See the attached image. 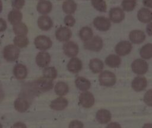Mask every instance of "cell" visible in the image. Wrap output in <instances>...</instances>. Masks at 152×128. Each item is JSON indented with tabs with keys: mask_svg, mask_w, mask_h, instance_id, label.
<instances>
[{
	"mask_svg": "<svg viewBox=\"0 0 152 128\" xmlns=\"http://www.w3.org/2000/svg\"><path fill=\"white\" fill-rule=\"evenodd\" d=\"M93 25L98 30L101 31H106L109 30L111 27V24L109 19L99 16L96 17L93 20Z\"/></svg>",
	"mask_w": 152,
	"mask_h": 128,
	"instance_id": "8992f818",
	"label": "cell"
},
{
	"mask_svg": "<svg viewBox=\"0 0 152 128\" xmlns=\"http://www.w3.org/2000/svg\"><path fill=\"white\" fill-rule=\"evenodd\" d=\"M83 64L81 61L77 58L72 57L69 61L67 64V69L69 71L72 73H77L82 70Z\"/></svg>",
	"mask_w": 152,
	"mask_h": 128,
	"instance_id": "2e32d148",
	"label": "cell"
},
{
	"mask_svg": "<svg viewBox=\"0 0 152 128\" xmlns=\"http://www.w3.org/2000/svg\"><path fill=\"white\" fill-rule=\"evenodd\" d=\"M37 23L39 28L43 31L49 30L53 26L52 19L47 15L40 16L38 18Z\"/></svg>",
	"mask_w": 152,
	"mask_h": 128,
	"instance_id": "9a60e30c",
	"label": "cell"
},
{
	"mask_svg": "<svg viewBox=\"0 0 152 128\" xmlns=\"http://www.w3.org/2000/svg\"><path fill=\"white\" fill-rule=\"evenodd\" d=\"M83 123L78 120L72 121L69 125V127H83Z\"/></svg>",
	"mask_w": 152,
	"mask_h": 128,
	"instance_id": "ab89813d",
	"label": "cell"
},
{
	"mask_svg": "<svg viewBox=\"0 0 152 128\" xmlns=\"http://www.w3.org/2000/svg\"><path fill=\"white\" fill-rule=\"evenodd\" d=\"M51 57L50 54L45 51L39 52L36 57L37 65L42 68L47 67L50 62Z\"/></svg>",
	"mask_w": 152,
	"mask_h": 128,
	"instance_id": "4fadbf2b",
	"label": "cell"
},
{
	"mask_svg": "<svg viewBox=\"0 0 152 128\" xmlns=\"http://www.w3.org/2000/svg\"><path fill=\"white\" fill-rule=\"evenodd\" d=\"M34 86L37 89L41 91H47L51 90L53 87L52 80L43 77L35 80Z\"/></svg>",
	"mask_w": 152,
	"mask_h": 128,
	"instance_id": "5b68a950",
	"label": "cell"
},
{
	"mask_svg": "<svg viewBox=\"0 0 152 128\" xmlns=\"http://www.w3.org/2000/svg\"><path fill=\"white\" fill-rule=\"evenodd\" d=\"M79 101L83 107L90 108L94 104V97L91 93L85 91L80 94Z\"/></svg>",
	"mask_w": 152,
	"mask_h": 128,
	"instance_id": "ba28073f",
	"label": "cell"
},
{
	"mask_svg": "<svg viewBox=\"0 0 152 128\" xmlns=\"http://www.w3.org/2000/svg\"><path fill=\"white\" fill-rule=\"evenodd\" d=\"M132 71L138 75H142L147 73L148 70V63L141 58L135 60L131 64Z\"/></svg>",
	"mask_w": 152,
	"mask_h": 128,
	"instance_id": "277c9868",
	"label": "cell"
},
{
	"mask_svg": "<svg viewBox=\"0 0 152 128\" xmlns=\"http://www.w3.org/2000/svg\"><path fill=\"white\" fill-rule=\"evenodd\" d=\"M25 4V0H13L12 6L15 9H21Z\"/></svg>",
	"mask_w": 152,
	"mask_h": 128,
	"instance_id": "74e56055",
	"label": "cell"
},
{
	"mask_svg": "<svg viewBox=\"0 0 152 128\" xmlns=\"http://www.w3.org/2000/svg\"><path fill=\"white\" fill-rule=\"evenodd\" d=\"M13 31L17 35H26L28 32V28L26 25L23 22H19L13 26Z\"/></svg>",
	"mask_w": 152,
	"mask_h": 128,
	"instance_id": "d6a6232c",
	"label": "cell"
},
{
	"mask_svg": "<svg viewBox=\"0 0 152 128\" xmlns=\"http://www.w3.org/2000/svg\"><path fill=\"white\" fill-rule=\"evenodd\" d=\"M63 50L64 54L69 57H74L77 55L79 48L75 42L66 41L63 45Z\"/></svg>",
	"mask_w": 152,
	"mask_h": 128,
	"instance_id": "8fae6325",
	"label": "cell"
},
{
	"mask_svg": "<svg viewBox=\"0 0 152 128\" xmlns=\"http://www.w3.org/2000/svg\"><path fill=\"white\" fill-rule=\"evenodd\" d=\"M151 1L152 0H143V4L145 6L149 7V8H151Z\"/></svg>",
	"mask_w": 152,
	"mask_h": 128,
	"instance_id": "b9f144b4",
	"label": "cell"
},
{
	"mask_svg": "<svg viewBox=\"0 0 152 128\" xmlns=\"http://www.w3.org/2000/svg\"><path fill=\"white\" fill-rule=\"evenodd\" d=\"M7 25L6 21L3 19L0 18V32L4 31L7 29Z\"/></svg>",
	"mask_w": 152,
	"mask_h": 128,
	"instance_id": "60d3db41",
	"label": "cell"
},
{
	"mask_svg": "<svg viewBox=\"0 0 152 128\" xmlns=\"http://www.w3.org/2000/svg\"><path fill=\"white\" fill-rule=\"evenodd\" d=\"M77 8V4L74 0H66L62 4V9L66 14H72Z\"/></svg>",
	"mask_w": 152,
	"mask_h": 128,
	"instance_id": "83f0119b",
	"label": "cell"
},
{
	"mask_svg": "<svg viewBox=\"0 0 152 128\" xmlns=\"http://www.w3.org/2000/svg\"><path fill=\"white\" fill-rule=\"evenodd\" d=\"M141 57L146 60L150 59L152 57V44L148 43L141 47L140 51Z\"/></svg>",
	"mask_w": 152,
	"mask_h": 128,
	"instance_id": "4dcf8cb0",
	"label": "cell"
},
{
	"mask_svg": "<svg viewBox=\"0 0 152 128\" xmlns=\"http://www.w3.org/2000/svg\"><path fill=\"white\" fill-rule=\"evenodd\" d=\"M109 19L113 23H119L125 18L124 10L119 7H115L110 9L109 14Z\"/></svg>",
	"mask_w": 152,
	"mask_h": 128,
	"instance_id": "30bf717a",
	"label": "cell"
},
{
	"mask_svg": "<svg viewBox=\"0 0 152 128\" xmlns=\"http://www.w3.org/2000/svg\"><path fill=\"white\" fill-rule=\"evenodd\" d=\"M20 49L17 46L10 44L5 46L3 50L4 58L8 61H15L19 57Z\"/></svg>",
	"mask_w": 152,
	"mask_h": 128,
	"instance_id": "7a4b0ae2",
	"label": "cell"
},
{
	"mask_svg": "<svg viewBox=\"0 0 152 128\" xmlns=\"http://www.w3.org/2000/svg\"><path fill=\"white\" fill-rule=\"evenodd\" d=\"M34 45L36 48L40 50H46L52 45L51 40L45 35H39L34 39Z\"/></svg>",
	"mask_w": 152,
	"mask_h": 128,
	"instance_id": "52a82bcc",
	"label": "cell"
},
{
	"mask_svg": "<svg viewBox=\"0 0 152 128\" xmlns=\"http://www.w3.org/2000/svg\"><path fill=\"white\" fill-rule=\"evenodd\" d=\"M151 90H149L144 95V101L149 106H151L152 104V100H151Z\"/></svg>",
	"mask_w": 152,
	"mask_h": 128,
	"instance_id": "f35d334b",
	"label": "cell"
},
{
	"mask_svg": "<svg viewBox=\"0 0 152 128\" xmlns=\"http://www.w3.org/2000/svg\"><path fill=\"white\" fill-rule=\"evenodd\" d=\"M93 32L92 29L88 27H83L79 31V37L84 42L87 41L93 37Z\"/></svg>",
	"mask_w": 152,
	"mask_h": 128,
	"instance_id": "f546056e",
	"label": "cell"
},
{
	"mask_svg": "<svg viewBox=\"0 0 152 128\" xmlns=\"http://www.w3.org/2000/svg\"><path fill=\"white\" fill-rule=\"evenodd\" d=\"M103 46V40L99 36L93 37L84 43V47L85 49L94 52L100 51L102 49Z\"/></svg>",
	"mask_w": 152,
	"mask_h": 128,
	"instance_id": "3957f363",
	"label": "cell"
},
{
	"mask_svg": "<svg viewBox=\"0 0 152 128\" xmlns=\"http://www.w3.org/2000/svg\"><path fill=\"white\" fill-rule=\"evenodd\" d=\"M43 77L51 80H54L55 78H56L58 75L57 70L54 67H46L43 70Z\"/></svg>",
	"mask_w": 152,
	"mask_h": 128,
	"instance_id": "836d02e7",
	"label": "cell"
},
{
	"mask_svg": "<svg viewBox=\"0 0 152 128\" xmlns=\"http://www.w3.org/2000/svg\"><path fill=\"white\" fill-rule=\"evenodd\" d=\"M100 85L105 87H111L115 84L116 78L115 74L108 70L102 71L99 76Z\"/></svg>",
	"mask_w": 152,
	"mask_h": 128,
	"instance_id": "6da1fadb",
	"label": "cell"
},
{
	"mask_svg": "<svg viewBox=\"0 0 152 128\" xmlns=\"http://www.w3.org/2000/svg\"><path fill=\"white\" fill-rule=\"evenodd\" d=\"M147 32L149 35H151V23H150L147 27Z\"/></svg>",
	"mask_w": 152,
	"mask_h": 128,
	"instance_id": "7bdbcfd3",
	"label": "cell"
},
{
	"mask_svg": "<svg viewBox=\"0 0 152 128\" xmlns=\"http://www.w3.org/2000/svg\"><path fill=\"white\" fill-rule=\"evenodd\" d=\"M13 74L18 80H24L27 76V69L22 64H17L13 68Z\"/></svg>",
	"mask_w": 152,
	"mask_h": 128,
	"instance_id": "ffe728a7",
	"label": "cell"
},
{
	"mask_svg": "<svg viewBox=\"0 0 152 128\" xmlns=\"http://www.w3.org/2000/svg\"><path fill=\"white\" fill-rule=\"evenodd\" d=\"M91 4L98 11H106L107 5L104 0H91Z\"/></svg>",
	"mask_w": 152,
	"mask_h": 128,
	"instance_id": "e575fe53",
	"label": "cell"
},
{
	"mask_svg": "<svg viewBox=\"0 0 152 128\" xmlns=\"http://www.w3.org/2000/svg\"><path fill=\"white\" fill-rule=\"evenodd\" d=\"M13 42L15 46L18 48H24L29 43V40L26 35H17L14 37Z\"/></svg>",
	"mask_w": 152,
	"mask_h": 128,
	"instance_id": "1f68e13d",
	"label": "cell"
},
{
	"mask_svg": "<svg viewBox=\"0 0 152 128\" xmlns=\"http://www.w3.org/2000/svg\"><path fill=\"white\" fill-rule=\"evenodd\" d=\"M132 48L131 42L128 41H122L118 42L115 47V52L119 56H125L130 53Z\"/></svg>",
	"mask_w": 152,
	"mask_h": 128,
	"instance_id": "9c48e42d",
	"label": "cell"
},
{
	"mask_svg": "<svg viewBox=\"0 0 152 128\" xmlns=\"http://www.w3.org/2000/svg\"><path fill=\"white\" fill-rule=\"evenodd\" d=\"M69 91V87L67 84L64 81H59L55 86V92L59 96H63L68 93Z\"/></svg>",
	"mask_w": 152,
	"mask_h": 128,
	"instance_id": "f1b7e54d",
	"label": "cell"
},
{
	"mask_svg": "<svg viewBox=\"0 0 152 128\" xmlns=\"http://www.w3.org/2000/svg\"><path fill=\"white\" fill-rule=\"evenodd\" d=\"M0 127H2V126H1V124H0Z\"/></svg>",
	"mask_w": 152,
	"mask_h": 128,
	"instance_id": "f6af8a7d",
	"label": "cell"
},
{
	"mask_svg": "<svg viewBox=\"0 0 152 128\" xmlns=\"http://www.w3.org/2000/svg\"><path fill=\"white\" fill-rule=\"evenodd\" d=\"M90 70L94 74L101 72L103 68L104 64L102 60L98 58H93L90 60L88 64Z\"/></svg>",
	"mask_w": 152,
	"mask_h": 128,
	"instance_id": "cb8c5ba5",
	"label": "cell"
},
{
	"mask_svg": "<svg viewBox=\"0 0 152 128\" xmlns=\"http://www.w3.org/2000/svg\"><path fill=\"white\" fill-rule=\"evenodd\" d=\"M64 23L66 26L71 27L75 24V19L71 15H68L64 18Z\"/></svg>",
	"mask_w": 152,
	"mask_h": 128,
	"instance_id": "8d00e7d4",
	"label": "cell"
},
{
	"mask_svg": "<svg viewBox=\"0 0 152 128\" xmlns=\"http://www.w3.org/2000/svg\"><path fill=\"white\" fill-rule=\"evenodd\" d=\"M129 38L132 43L138 44L144 41L145 39V35L142 31L135 29L130 32Z\"/></svg>",
	"mask_w": 152,
	"mask_h": 128,
	"instance_id": "e0dca14e",
	"label": "cell"
},
{
	"mask_svg": "<svg viewBox=\"0 0 152 128\" xmlns=\"http://www.w3.org/2000/svg\"><path fill=\"white\" fill-rule=\"evenodd\" d=\"M105 63L107 66L111 68H116L120 65L121 59L119 55L110 54L106 58Z\"/></svg>",
	"mask_w": 152,
	"mask_h": 128,
	"instance_id": "4316f807",
	"label": "cell"
},
{
	"mask_svg": "<svg viewBox=\"0 0 152 128\" xmlns=\"http://www.w3.org/2000/svg\"><path fill=\"white\" fill-rule=\"evenodd\" d=\"M131 86L132 88L135 91H141L146 88L147 86V81L144 77L137 76L132 80Z\"/></svg>",
	"mask_w": 152,
	"mask_h": 128,
	"instance_id": "5bb4252c",
	"label": "cell"
},
{
	"mask_svg": "<svg viewBox=\"0 0 152 128\" xmlns=\"http://www.w3.org/2000/svg\"><path fill=\"white\" fill-rule=\"evenodd\" d=\"M68 104L66 99L63 97H59L51 101L50 107L52 109L55 110H62L65 109Z\"/></svg>",
	"mask_w": 152,
	"mask_h": 128,
	"instance_id": "ac0fdd59",
	"label": "cell"
},
{
	"mask_svg": "<svg viewBox=\"0 0 152 128\" xmlns=\"http://www.w3.org/2000/svg\"><path fill=\"white\" fill-rule=\"evenodd\" d=\"M138 19L143 23H149L152 19L151 11L145 8H141L137 12Z\"/></svg>",
	"mask_w": 152,
	"mask_h": 128,
	"instance_id": "d6986e66",
	"label": "cell"
},
{
	"mask_svg": "<svg viewBox=\"0 0 152 128\" xmlns=\"http://www.w3.org/2000/svg\"><path fill=\"white\" fill-rule=\"evenodd\" d=\"M23 18L22 13L18 9H13L10 12L8 15V19L9 22L13 25L21 22Z\"/></svg>",
	"mask_w": 152,
	"mask_h": 128,
	"instance_id": "d4e9b609",
	"label": "cell"
},
{
	"mask_svg": "<svg viewBox=\"0 0 152 128\" xmlns=\"http://www.w3.org/2000/svg\"><path fill=\"white\" fill-rule=\"evenodd\" d=\"M37 11L41 14L45 15L50 12L52 9V4L49 1L42 0L37 4Z\"/></svg>",
	"mask_w": 152,
	"mask_h": 128,
	"instance_id": "7402d4cb",
	"label": "cell"
},
{
	"mask_svg": "<svg viewBox=\"0 0 152 128\" xmlns=\"http://www.w3.org/2000/svg\"><path fill=\"white\" fill-rule=\"evenodd\" d=\"M75 86L81 91H85L88 90L91 87L90 81L83 77H78L75 80Z\"/></svg>",
	"mask_w": 152,
	"mask_h": 128,
	"instance_id": "603a6c76",
	"label": "cell"
},
{
	"mask_svg": "<svg viewBox=\"0 0 152 128\" xmlns=\"http://www.w3.org/2000/svg\"><path fill=\"white\" fill-rule=\"evenodd\" d=\"M2 2H1V1L0 0V13L1 12V11H2Z\"/></svg>",
	"mask_w": 152,
	"mask_h": 128,
	"instance_id": "ee69618b",
	"label": "cell"
},
{
	"mask_svg": "<svg viewBox=\"0 0 152 128\" xmlns=\"http://www.w3.org/2000/svg\"><path fill=\"white\" fill-rule=\"evenodd\" d=\"M122 7L126 11H132L137 5V0H123L121 3Z\"/></svg>",
	"mask_w": 152,
	"mask_h": 128,
	"instance_id": "d590c367",
	"label": "cell"
},
{
	"mask_svg": "<svg viewBox=\"0 0 152 128\" xmlns=\"http://www.w3.org/2000/svg\"><path fill=\"white\" fill-rule=\"evenodd\" d=\"M55 37L59 41L66 42L72 37V31L67 27H61L56 30Z\"/></svg>",
	"mask_w": 152,
	"mask_h": 128,
	"instance_id": "7c38bea8",
	"label": "cell"
},
{
	"mask_svg": "<svg viewBox=\"0 0 152 128\" xmlns=\"http://www.w3.org/2000/svg\"><path fill=\"white\" fill-rule=\"evenodd\" d=\"M112 118L110 112L106 109H100L96 113V119L100 124L109 123Z\"/></svg>",
	"mask_w": 152,
	"mask_h": 128,
	"instance_id": "44dd1931",
	"label": "cell"
},
{
	"mask_svg": "<svg viewBox=\"0 0 152 128\" xmlns=\"http://www.w3.org/2000/svg\"><path fill=\"white\" fill-rule=\"evenodd\" d=\"M14 107L19 112L26 111L30 107L28 101L23 98H18L14 101Z\"/></svg>",
	"mask_w": 152,
	"mask_h": 128,
	"instance_id": "484cf974",
	"label": "cell"
}]
</instances>
